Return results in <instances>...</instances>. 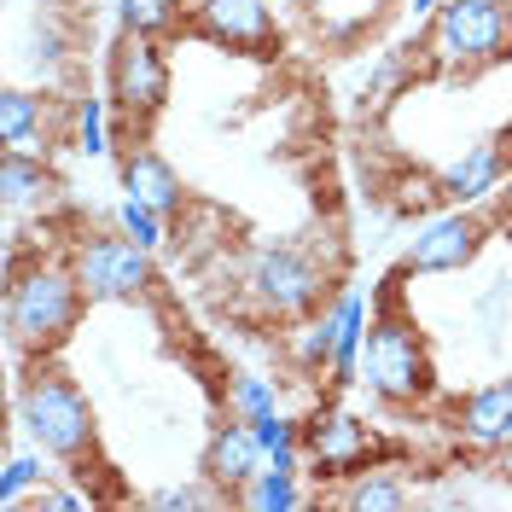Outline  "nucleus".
Masks as SVG:
<instances>
[{"label": "nucleus", "instance_id": "nucleus-7", "mask_svg": "<svg viewBox=\"0 0 512 512\" xmlns=\"http://www.w3.org/2000/svg\"><path fill=\"white\" fill-rule=\"evenodd\" d=\"M239 286L268 320H303L326 297V268L291 245H268V251H251Z\"/></svg>", "mask_w": 512, "mask_h": 512}, {"label": "nucleus", "instance_id": "nucleus-8", "mask_svg": "<svg viewBox=\"0 0 512 512\" xmlns=\"http://www.w3.org/2000/svg\"><path fill=\"white\" fill-rule=\"evenodd\" d=\"M181 30L227 53H251V59L280 53V24L268 0H187Z\"/></svg>", "mask_w": 512, "mask_h": 512}, {"label": "nucleus", "instance_id": "nucleus-9", "mask_svg": "<svg viewBox=\"0 0 512 512\" xmlns=\"http://www.w3.org/2000/svg\"><path fill=\"white\" fill-rule=\"evenodd\" d=\"M379 454V437L373 425L355 414H338V408H320L315 419H303V466L315 483H344L355 472H367Z\"/></svg>", "mask_w": 512, "mask_h": 512}, {"label": "nucleus", "instance_id": "nucleus-16", "mask_svg": "<svg viewBox=\"0 0 512 512\" xmlns=\"http://www.w3.org/2000/svg\"><path fill=\"white\" fill-rule=\"evenodd\" d=\"M123 192L146 198V204H158L163 216H175V210L187 204L181 175H175V169H169V158H163V152H152L146 140H134V146L123 152Z\"/></svg>", "mask_w": 512, "mask_h": 512}, {"label": "nucleus", "instance_id": "nucleus-23", "mask_svg": "<svg viewBox=\"0 0 512 512\" xmlns=\"http://www.w3.org/2000/svg\"><path fill=\"white\" fill-rule=\"evenodd\" d=\"M227 414H239V419H268V414H280V390H274V379H262V373H233L227 379Z\"/></svg>", "mask_w": 512, "mask_h": 512}, {"label": "nucleus", "instance_id": "nucleus-14", "mask_svg": "<svg viewBox=\"0 0 512 512\" xmlns=\"http://www.w3.org/2000/svg\"><path fill=\"white\" fill-rule=\"evenodd\" d=\"M59 175H53V163L41 158V152H0V204H6V216H24V210H47L53 198H59Z\"/></svg>", "mask_w": 512, "mask_h": 512}, {"label": "nucleus", "instance_id": "nucleus-6", "mask_svg": "<svg viewBox=\"0 0 512 512\" xmlns=\"http://www.w3.org/2000/svg\"><path fill=\"white\" fill-rule=\"evenodd\" d=\"M70 268H76V280L88 291V303H146L158 291L152 251L140 239H128L123 227L117 233H88L70 251Z\"/></svg>", "mask_w": 512, "mask_h": 512}, {"label": "nucleus", "instance_id": "nucleus-19", "mask_svg": "<svg viewBox=\"0 0 512 512\" xmlns=\"http://www.w3.org/2000/svg\"><path fill=\"white\" fill-rule=\"evenodd\" d=\"M338 507L350 512H396L414 501V489L396 478V472H384V466H367V472H355V478H344V489L332 495Z\"/></svg>", "mask_w": 512, "mask_h": 512}, {"label": "nucleus", "instance_id": "nucleus-3", "mask_svg": "<svg viewBox=\"0 0 512 512\" xmlns=\"http://www.w3.org/2000/svg\"><path fill=\"white\" fill-rule=\"evenodd\" d=\"M402 274H390L367 320V344H361V384L379 396L384 408H419L437 390V367H431V344L419 332L414 309L396 291Z\"/></svg>", "mask_w": 512, "mask_h": 512}, {"label": "nucleus", "instance_id": "nucleus-26", "mask_svg": "<svg viewBox=\"0 0 512 512\" xmlns=\"http://www.w3.org/2000/svg\"><path fill=\"white\" fill-rule=\"evenodd\" d=\"M117 12H123V30H146V35L181 30V6L175 0H117Z\"/></svg>", "mask_w": 512, "mask_h": 512}, {"label": "nucleus", "instance_id": "nucleus-17", "mask_svg": "<svg viewBox=\"0 0 512 512\" xmlns=\"http://www.w3.org/2000/svg\"><path fill=\"white\" fill-rule=\"evenodd\" d=\"M338 350H332V384H355L361 379V344H367V320H373V303L361 291H344L338 303Z\"/></svg>", "mask_w": 512, "mask_h": 512}, {"label": "nucleus", "instance_id": "nucleus-21", "mask_svg": "<svg viewBox=\"0 0 512 512\" xmlns=\"http://www.w3.org/2000/svg\"><path fill=\"white\" fill-rule=\"evenodd\" d=\"M332 350H338V309H326V315L303 320L297 332H291V361H297V373H326L332 379Z\"/></svg>", "mask_w": 512, "mask_h": 512}, {"label": "nucleus", "instance_id": "nucleus-18", "mask_svg": "<svg viewBox=\"0 0 512 512\" xmlns=\"http://www.w3.org/2000/svg\"><path fill=\"white\" fill-rule=\"evenodd\" d=\"M41 134H47V99L30 94V88H6L0 94V146H12V152H47Z\"/></svg>", "mask_w": 512, "mask_h": 512}, {"label": "nucleus", "instance_id": "nucleus-25", "mask_svg": "<svg viewBox=\"0 0 512 512\" xmlns=\"http://www.w3.org/2000/svg\"><path fill=\"white\" fill-rule=\"evenodd\" d=\"M117 227H123L128 239H140L146 251L163 245V210L146 204V198H134V192H123V204H117Z\"/></svg>", "mask_w": 512, "mask_h": 512}, {"label": "nucleus", "instance_id": "nucleus-13", "mask_svg": "<svg viewBox=\"0 0 512 512\" xmlns=\"http://www.w3.org/2000/svg\"><path fill=\"white\" fill-rule=\"evenodd\" d=\"M291 6L326 47H350L361 35H373L390 12V0H291Z\"/></svg>", "mask_w": 512, "mask_h": 512}, {"label": "nucleus", "instance_id": "nucleus-22", "mask_svg": "<svg viewBox=\"0 0 512 512\" xmlns=\"http://www.w3.org/2000/svg\"><path fill=\"white\" fill-rule=\"evenodd\" d=\"M47 454L41 448H18V454H6V466H0V507L6 512H18L24 501H30L35 489H47Z\"/></svg>", "mask_w": 512, "mask_h": 512}, {"label": "nucleus", "instance_id": "nucleus-20", "mask_svg": "<svg viewBox=\"0 0 512 512\" xmlns=\"http://www.w3.org/2000/svg\"><path fill=\"white\" fill-rule=\"evenodd\" d=\"M309 501H320V495H309V489L297 483V472H286V466H262V472L233 495V507H251V512H291V507H309Z\"/></svg>", "mask_w": 512, "mask_h": 512}, {"label": "nucleus", "instance_id": "nucleus-29", "mask_svg": "<svg viewBox=\"0 0 512 512\" xmlns=\"http://www.w3.org/2000/svg\"><path fill=\"white\" fill-rule=\"evenodd\" d=\"M216 501H222V495H216V489H210V483H204V489H158V495H152V507H158V512H187V507H216Z\"/></svg>", "mask_w": 512, "mask_h": 512}, {"label": "nucleus", "instance_id": "nucleus-5", "mask_svg": "<svg viewBox=\"0 0 512 512\" xmlns=\"http://www.w3.org/2000/svg\"><path fill=\"white\" fill-rule=\"evenodd\" d=\"M105 99H111V117L128 128V140H140L152 117L169 105V59H163V41L146 30H123L111 41V59H105Z\"/></svg>", "mask_w": 512, "mask_h": 512}, {"label": "nucleus", "instance_id": "nucleus-4", "mask_svg": "<svg viewBox=\"0 0 512 512\" xmlns=\"http://www.w3.org/2000/svg\"><path fill=\"white\" fill-rule=\"evenodd\" d=\"M425 53L443 76H478L489 64L512 59V6L507 0H443Z\"/></svg>", "mask_w": 512, "mask_h": 512}, {"label": "nucleus", "instance_id": "nucleus-11", "mask_svg": "<svg viewBox=\"0 0 512 512\" xmlns=\"http://www.w3.org/2000/svg\"><path fill=\"white\" fill-rule=\"evenodd\" d=\"M268 466V454H262V437H256V425L251 419H239V414H227L216 431H210V443H204V460H198V478L210 483L222 501H233L245 483L256 478Z\"/></svg>", "mask_w": 512, "mask_h": 512}, {"label": "nucleus", "instance_id": "nucleus-12", "mask_svg": "<svg viewBox=\"0 0 512 512\" xmlns=\"http://www.w3.org/2000/svg\"><path fill=\"white\" fill-rule=\"evenodd\" d=\"M454 431H460V443L478 448V454H501L512 443V373L495 384H483V390H472L454 408Z\"/></svg>", "mask_w": 512, "mask_h": 512}, {"label": "nucleus", "instance_id": "nucleus-28", "mask_svg": "<svg viewBox=\"0 0 512 512\" xmlns=\"http://www.w3.org/2000/svg\"><path fill=\"white\" fill-rule=\"evenodd\" d=\"M24 507H35V512H82V507H94V495H88V489H35Z\"/></svg>", "mask_w": 512, "mask_h": 512}, {"label": "nucleus", "instance_id": "nucleus-31", "mask_svg": "<svg viewBox=\"0 0 512 512\" xmlns=\"http://www.w3.org/2000/svg\"><path fill=\"white\" fill-rule=\"evenodd\" d=\"M501 478H512V443L501 448Z\"/></svg>", "mask_w": 512, "mask_h": 512}, {"label": "nucleus", "instance_id": "nucleus-15", "mask_svg": "<svg viewBox=\"0 0 512 512\" xmlns=\"http://www.w3.org/2000/svg\"><path fill=\"white\" fill-rule=\"evenodd\" d=\"M501 175H507V152L495 140H472L437 181H443L448 204H483L489 192H501Z\"/></svg>", "mask_w": 512, "mask_h": 512}, {"label": "nucleus", "instance_id": "nucleus-10", "mask_svg": "<svg viewBox=\"0 0 512 512\" xmlns=\"http://www.w3.org/2000/svg\"><path fill=\"white\" fill-rule=\"evenodd\" d=\"M483 239H489V222H483L472 204H454V210L431 216L414 233V245L402 256V274H460V268L478 262Z\"/></svg>", "mask_w": 512, "mask_h": 512}, {"label": "nucleus", "instance_id": "nucleus-24", "mask_svg": "<svg viewBox=\"0 0 512 512\" xmlns=\"http://www.w3.org/2000/svg\"><path fill=\"white\" fill-rule=\"evenodd\" d=\"M256 437H262V454H268V466L303 472V425H297V419H286V414L256 419Z\"/></svg>", "mask_w": 512, "mask_h": 512}, {"label": "nucleus", "instance_id": "nucleus-1", "mask_svg": "<svg viewBox=\"0 0 512 512\" xmlns=\"http://www.w3.org/2000/svg\"><path fill=\"white\" fill-rule=\"evenodd\" d=\"M12 419L47 460H59L70 478H82V489L94 478H111V460L99 448L94 402L59 367V355H24V373H18V390H12Z\"/></svg>", "mask_w": 512, "mask_h": 512}, {"label": "nucleus", "instance_id": "nucleus-2", "mask_svg": "<svg viewBox=\"0 0 512 512\" xmlns=\"http://www.w3.org/2000/svg\"><path fill=\"white\" fill-rule=\"evenodd\" d=\"M12 280H6V344L12 355H59L70 344V332L82 326V309H88V291L76 280L70 256L64 262H24V256H6Z\"/></svg>", "mask_w": 512, "mask_h": 512}, {"label": "nucleus", "instance_id": "nucleus-30", "mask_svg": "<svg viewBox=\"0 0 512 512\" xmlns=\"http://www.w3.org/2000/svg\"><path fill=\"white\" fill-rule=\"evenodd\" d=\"M437 6L443 0H414V18H437Z\"/></svg>", "mask_w": 512, "mask_h": 512}, {"label": "nucleus", "instance_id": "nucleus-27", "mask_svg": "<svg viewBox=\"0 0 512 512\" xmlns=\"http://www.w3.org/2000/svg\"><path fill=\"white\" fill-rule=\"evenodd\" d=\"M105 117H111V99H82L76 105V152H88V158H105L111 152Z\"/></svg>", "mask_w": 512, "mask_h": 512}]
</instances>
